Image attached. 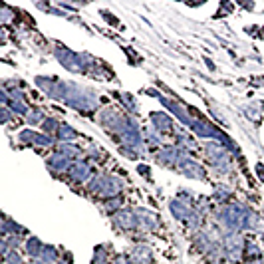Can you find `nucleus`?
Masks as SVG:
<instances>
[{"label": "nucleus", "instance_id": "f257e3e1", "mask_svg": "<svg viewBox=\"0 0 264 264\" xmlns=\"http://www.w3.org/2000/svg\"><path fill=\"white\" fill-rule=\"evenodd\" d=\"M123 187H125V183H123L121 177L105 173V175L91 179L88 189L93 193L96 197H100V199H111V197H118Z\"/></svg>", "mask_w": 264, "mask_h": 264}, {"label": "nucleus", "instance_id": "f03ea898", "mask_svg": "<svg viewBox=\"0 0 264 264\" xmlns=\"http://www.w3.org/2000/svg\"><path fill=\"white\" fill-rule=\"evenodd\" d=\"M68 177L76 185H84V183H88V181L93 179V167L86 159H78V161L72 163V167L68 171Z\"/></svg>", "mask_w": 264, "mask_h": 264}, {"label": "nucleus", "instance_id": "7ed1b4c3", "mask_svg": "<svg viewBox=\"0 0 264 264\" xmlns=\"http://www.w3.org/2000/svg\"><path fill=\"white\" fill-rule=\"evenodd\" d=\"M133 213H135L137 229H139V231H143V233H153V231L159 229L161 219H159L155 213H151V211H147V209H133Z\"/></svg>", "mask_w": 264, "mask_h": 264}, {"label": "nucleus", "instance_id": "20e7f679", "mask_svg": "<svg viewBox=\"0 0 264 264\" xmlns=\"http://www.w3.org/2000/svg\"><path fill=\"white\" fill-rule=\"evenodd\" d=\"M177 171H181L185 177H193V179H201V181H206V171L199 165L197 161H193L189 157H183L179 165H177Z\"/></svg>", "mask_w": 264, "mask_h": 264}, {"label": "nucleus", "instance_id": "39448f33", "mask_svg": "<svg viewBox=\"0 0 264 264\" xmlns=\"http://www.w3.org/2000/svg\"><path fill=\"white\" fill-rule=\"evenodd\" d=\"M151 121H153V127H155V131H173V119L169 118V116H165L163 111H155V114H151Z\"/></svg>", "mask_w": 264, "mask_h": 264}, {"label": "nucleus", "instance_id": "423d86ee", "mask_svg": "<svg viewBox=\"0 0 264 264\" xmlns=\"http://www.w3.org/2000/svg\"><path fill=\"white\" fill-rule=\"evenodd\" d=\"M80 137L82 135L76 131V129H72L68 123H62L58 133H56V139H60V143H70L72 139H80Z\"/></svg>", "mask_w": 264, "mask_h": 264}, {"label": "nucleus", "instance_id": "0eeeda50", "mask_svg": "<svg viewBox=\"0 0 264 264\" xmlns=\"http://www.w3.org/2000/svg\"><path fill=\"white\" fill-rule=\"evenodd\" d=\"M26 121H28L30 125H38V123H44L46 121V116L42 109H38V107H30V111L26 114Z\"/></svg>", "mask_w": 264, "mask_h": 264}, {"label": "nucleus", "instance_id": "6e6552de", "mask_svg": "<svg viewBox=\"0 0 264 264\" xmlns=\"http://www.w3.org/2000/svg\"><path fill=\"white\" fill-rule=\"evenodd\" d=\"M233 197V193L229 191L227 187H217V191H215V199L219 201V203H222V205H227V201Z\"/></svg>", "mask_w": 264, "mask_h": 264}, {"label": "nucleus", "instance_id": "1a4fd4ad", "mask_svg": "<svg viewBox=\"0 0 264 264\" xmlns=\"http://www.w3.org/2000/svg\"><path fill=\"white\" fill-rule=\"evenodd\" d=\"M123 203V199L121 197H114V199H109L107 203H105V211H111V213H116L119 211V205Z\"/></svg>", "mask_w": 264, "mask_h": 264}]
</instances>
